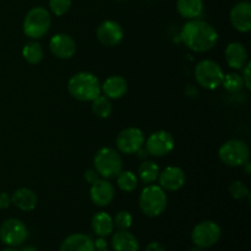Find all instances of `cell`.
<instances>
[{"label": "cell", "instance_id": "33", "mask_svg": "<svg viewBox=\"0 0 251 251\" xmlns=\"http://www.w3.org/2000/svg\"><path fill=\"white\" fill-rule=\"evenodd\" d=\"M85 179L87 183L93 184L95 181H97L98 179H100V174L96 172V169L93 168V169H87V171L85 172Z\"/></svg>", "mask_w": 251, "mask_h": 251}, {"label": "cell", "instance_id": "42", "mask_svg": "<svg viewBox=\"0 0 251 251\" xmlns=\"http://www.w3.org/2000/svg\"><path fill=\"white\" fill-rule=\"evenodd\" d=\"M243 1H249V0H243Z\"/></svg>", "mask_w": 251, "mask_h": 251}, {"label": "cell", "instance_id": "32", "mask_svg": "<svg viewBox=\"0 0 251 251\" xmlns=\"http://www.w3.org/2000/svg\"><path fill=\"white\" fill-rule=\"evenodd\" d=\"M250 69H251V63L248 61L245 64L244 68L242 69V78L243 82H244V86L248 88V90H251V78H250Z\"/></svg>", "mask_w": 251, "mask_h": 251}, {"label": "cell", "instance_id": "3", "mask_svg": "<svg viewBox=\"0 0 251 251\" xmlns=\"http://www.w3.org/2000/svg\"><path fill=\"white\" fill-rule=\"evenodd\" d=\"M168 205V198L159 185L149 184L142 189L139 198V206L141 212L147 217H158L166 211Z\"/></svg>", "mask_w": 251, "mask_h": 251}, {"label": "cell", "instance_id": "21", "mask_svg": "<svg viewBox=\"0 0 251 251\" xmlns=\"http://www.w3.org/2000/svg\"><path fill=\"white\" fill-rule=\"evenodd\" d=\"M112 248L114 251H140V243L132 233L118 230L112 237Z\"/></svg>", "mask_w": 251, "mask_h": 251}, {"label": "cell", "instance_id": "19", "mask_svg": "<svg viewBox=\"0 0 251 251\" xmlns=\"http://www.w3.org/2000/svg\"><path fill=\"white\" fill-rule=\"evenodd\" d=\"M95 240L90 235L75 233L63 240L59 251H95Z\"/></svg>", "mask_w": 251, "mask_h": 251}, {"label": "cell", "instance_id": "8", "mask_svg": "<svg viewBox=\"0 0 251 251\" xmlns=\"http://www.w3.org/2000/svg\"><path fill=\"white\" fill-rule=\"evenodd\" d=\"M222 235V229L213 221H203L196 225L191 232V240L195 247L208 249L218 243Z\"/></svg>", "mask_w": 251, "mask_h": 251}, {"label": "cell", "instance_id": "6", "mask_svg": "<svg viewBox=\"0 0 251 251\" xmlns=\"http://www.w3.org/2000/svg\"><path fill=\"white\" fill-rule=\"evenodd\" d=\"M218 158L228 167H242L250 158V149L242 140H229L218 150Z\"/></svg>", "mask_w": 251, "mask_h": 251}, {"label": "cell", "instance_id": "10", "mask_svg": "<svg viewBox=\"0 0 251 251\" xmlns=\"http://www.w3.org/2000/svg\"><path fill=\"white\" fill-rule=\"evenodd\" d=\"M176 146V141L171 132L158 130L152 132L149 139L145 140V150L150 156L163 157L171 153Z\"/></svg>", "mask_w": 251, "mask_h": 251}, {"label": "cell", "instance_id": "22", "mask_svg": "<svg viewBox=\"0 0 251 251\" xmlns=\"http://www.w3.org/2000/svg\"><path fill=\"white\" fill-rule=\"evenodd\" d=\"M92 229L98 237H108L114 230L113 217L107 212H97L92 218Z\"/></svg>", "mask_w": 251, "mask_h": 251}, {"label": "cell", "instance_id": "4", "mask_svg": "<svg viewBox=\"0 0 251 251\" xmlns=\"http://www.w3.org/2000/svg\"><path fill=\"white\" fill-rule=\"evenodd\" d=\"M51 26V17L48 10L43 6H36L28 10L24 19L22 29L31 39H39L46 36Z\"/></svg>", "mask_w": 251, "mask_h": 251}, {"label": "cell", "instance_id": "14", "mask_svg": "<svg viewBox=\"0 0 251 251\" xmlns=\"http://www.w3.org/2000/svg\"><path fill=\"white\" fill-rule=\"evenodd\" d=\"M115 190L114 186L107 179H98L93 184H91L90 189V198L91 201L98 207H105L110 205L114 200Z\"/></svg>", "mask_w": 251, "mask_h": 251}, {"label": "cell", "instance_id": "5", "mask_svg": "<svg viewBox=\"0 0 251 251\" xmlns=\"http://www.w3.org/2000/svg\"><path fill=\"white\" fill-rule=\"evenodd\" d=\"M95 169L103 179L115 178L123 171V161L119 152L112 147H102L96 153Z\"/></svg>", "mask_w": 251, "mask_h": 251}, {"label": "cell", "instance_id": "43", "mask_svg": "<svg viewBox=\"0 0 251 251\" xmlns=\"http://www.w3.org/2000/svg\"><path fill=\"white\" fill-rule=\"evenodd\" d=\"M120 1H124V0H120Z\"/></svg>", "mask_w": 251, "mask_h": 251}, {"label": "cell", "instance_id": "40", "mask_svg": "<svg viewBox=\"0 0 251 251\" xmlns=\"http://www.w3.org/2000/svg\"><path fill=\"white\" fill-rule=\"evenodd\" d=\"M189 251H203V249H200V248L195 247V248H191V249Z\"/></svg>", "mask_w": 251, "mask_h": 251}, {"label": "cell", "instance_id": "16", "mask_svg": "<svg viewBox=\"0 0 251 251\" xmlns=\"http://www.w3.org/2000/svg\"><path fill=\"white\" fill-rule=\"evenodd\" d=\"M229 21L238 32L247 33L251 29V4L249 1H240L232 7Z\"/></svg>", "mask_w": 251, "mask_h": 251}, {"label": "cell", "instance_id": "28", "mask_svg": "<svg viewBox=\"0 0 251 251\" xmlns=\"http://www.w3.org/2000/svg\"><path fill=\"white\" fill-rule=\"evenodd\" d=\"M222 86L230 93H237L239 91L243 90L244 87V82H243L242 75L237 73L228 74V75H225L222 81Z\"/></svg>", "mask_w": 251, "mask_h": 251}, {"label": "cell", "instance_id": "34", "mask_svg": "<svg viewBox=\"0 0 251 251\" xmlns=\"http://www.w3.org/2000/svg\"><path fill=\"white\" fill-rule=\"evenodd\" d=\"M11 203V196L7 193H0V210H5Z\"/></svg>", "mask_w": 251, "mask_h": 251}, {"label": "cell", "instance_id": "20", "mask_svg": "<svg viewBox=\"0 0 251 251\" xmlns=\"http://www.w3.org/2000/svg\"><path fill=\"white\" fill-rule=\"evenodd\" d=\"M11 203H14L19 210L28 212L33 211L38 203V198L36 193L28 188H20L14 191L11 195Z\"/></svg>", "mask_w": 251, "mask_h": 251}, {"label": "cell", "instance_id": "30", "mask_svg": "<svg viewBox=\"0 0 251 251\" xmlns=\"http://www.w3.org/2000/svg\"><path fill=\"white\" fill-rule=\"evenodd\" d=\"M50 11L55 16H64L71 7V0H49Z\"/></svg>", "mask_w": 251, "mask_h": 251}, {"label": "cell", "instance_id": "38", "mask_svg": "<svg viewBox=\"0 0 251 251\" xmlns=\"http://www.w3.org/2000/svg\"><path fill=\"white\" fill-rule=\"evenodd\" d=\"M21 251H38V250H37V248L32 247V245H26V247L22 248Z\"/></svg>", "mask_w": 251, "mask_h": 251}, {"label": "cell", "instance_id": "24", "mask_svg": "<svg viewBox=\"0 0 251 251\" xmlns=\"http://www.w3.org/2000/svg\"><path fill=\"white\" fill-rule=\"evenodd\" d=\"M22 56L27 63L36 65V64L41 63L42 59H43L44 50L38 42L31 41L25 44L24 48H22Z\"/></svg>", "mask_w": 251, "mask_h": 251}, {"label": "cell", "instance_id": "11", "mask_svg": "<svg viewBox=\"0 0 251 251\" xmlns=\"http://www.w3.org/2000/svg\"><path fill=\"white\" fill-rule=\"evenodd\" d=\"M115 145L122 153H137L145 145V135L139 127H126L118 134Z\"/></svg>", "mask_w": 251, "mask_h": 251}, {"label": "cell", "instance_id": "15", "mask_svg": "<svg viewBox=\"0 0 251 251\" xmlns=\"http://www.w3.org/2000/svg\"><path fill=\"white\" fill-rule=\"evenodd\" d=\"M159 186L164 191H178L185 185L186 176L181 168L176 166L166 167L158 176Z\"/></svg>", "mask_w": 251, "mask_h": 251}, {"label": "cell", "instance_id": "29", "mask_svg": "<svg viewBox=\"0 0 251 251\" xmlns=\"http://www.w3.org/2000/svg\"><path fill=\"white\" fill-rule=\"evenodd\" d=\"M113 221L114 226L119 230H127L132 226V216L129 211H119Z\"/></svg>", "mask_w": 251, "mask_h": 251}, {"label": "cell", "instance_id": "12", "mask_svg": "<svg viewBox=\"0 0 251 251\" xmlns=\"http://www.w3.org/2000/svg\"><path fill=\"white\" fill-rule=\"evenodd\" d=\"M96 36L100 43L104 47H114L118 46L124 38V29L117 21L105 20L98 26Z\"/></svg>", "mask_w": 251, "mask_h": 251}, {"label": "cell", "instance_id": "26", "mask_svg": "<svg viewBox=\"0 0 251 251\" xmlns=\"http://www.w3.org/2000/svg\"><path fill=\"white\" fill-rule=\"evenodd\" d=\"M92 112L100 119H107L110 117L113 112L112 102L104 95L98 96L96 100H92Z\"/></svg>", "mask_w": 251, "mask_h": 251}, {"label": "cell", "instance_id": "7", "mask_svg": "<svg viewBox=\"0 0 251 251\" xmlns=\"http://www.w3.org/2000/svg\"><path fill=\"white\" fill-rule=\"evenodd\" d=\"M194 74H195V78L199 85L206 90L218 88L222 85L223 77H225V73H223L220 64L210 60V59L201 60L196 65Z\"/></svg>", "mask_w": 251, "mask_h": 251}, {"label": "cell", "instance_id": "36", "mask_svg": "<svg viewBox=\"0 0 251 251\" xmlns=\"http://www.w3.org/2000/svg\"><path fill=\"white\" fill-rule=\"evenodd\" d=\"M107 242H105L104 238L98 237V239L95 240V249L96 250H102V249H107Z\"/></svg>", "mask_w": 251, "mask_h": 251}, {"label": "cell", "instance_id": "18", "mask_svg": "<svg viewBox=\"0 0 251 251\" xmlns=\"http://www.w3.org/2000/svg\"><path fill=\"white\" fill-rule=\"evenodd\" d=\"M100 91L109 100H119L127 92V82L123 76L113 75L100 83Z\"/></svg>", "mask_w": 251, "mask_h": 251}, {"label": "cell", "instance_id": "39", "mask_svg": "<svg viewBox=\"0 0 251 251\" xmlns=\"http://www.w3.org/2000/svg\"><path fill=\"white\" fill-rule=\"evenodd\" d=\"M1 251H19L17 249H15V248H6V249H4V250H1Z\"/></svg>", "mask_w": 251, "mask_h": 251}, {"label": "cell", "instance_id": "41", "mask_svg": "<svg viewBox=\"0 0 251 251\" xmlns=\"http://www.w3.org/2000/svg\"><path fill=\"white\" fill-rule=\"evenodd\" d=\"M97 251H109L108 249H102V250H97Z\"/></svg>", "mask_w": 251, "mask_h": 251}, {"label": "cell", "instance_id": "2", "mask_svg": "<svg viewBox=\"0 0 251 251\" xmlns=\"http://www.w3.org/2000/svg\"><path fill=\"white\" fill-rule=\"evenodd\" d=\"M68 91L71 97L80 102H92L102 95L98 77L87 71H81L71 76L68 82Z\"/></svg>", "mask_w": 251, "mask_h": 251}, {"label": "cell", "instance_id": "9", "mask_svg": "<svg viewBox=\"0 0 251 251\" xmlns=\"http://www.w3.org/2000/svg\"><path fill=\"white\" fill-rule=\"evenodd\" d=\"M28 237L26 225L17 218H9L0 226V240L10 248H16L24 244Z\"/></svg>", "mask_w": 251, "mask_h": 251}, {"label": "cell", "instance_id": "1", "mask_svg": "<svg viewBox=\"0 0 251 251\" xmlns=\"http://www.w3.org/2000/svg\"><path fill=\"white\" fill-rule=\"evenodd\" d=\"M183 43L190 50L205 53L215 48L218 42V33L215 27L200 19L189 20L180 32Z\"/></svg>", "mask_w": 251, "mask_h": 251}, {"label": "cell", "instance_id": "25", "mask_svg": "<svg viewBox=\"0 0 251 251\" xmlns=\"http://www.w3.org/2000/svg\"><path fill=\"white\" fill-rule=\"evenodd\" d=\"M159 172L158 164L152 161H145L139 167V178L142 183L152 184L158 179Z\"/></svg>", "mask_w": 251, "mask_h": 251}, {"label": "cell", "instance_id": "37", "mask_svg": "<svg viewBox=\"0 0 251 251\" xmlns=\"http://www.w3.org/2000/svg\"><path fill=\"white\" fill-rule=\"evenodd\" d=\"M243 166L245 167V173H247V176H250V174H251V163H250V161H248L247 163L243 164Z\"/></svg>", "mask_w": 251, "mask_h": 251}, {"label": "cell", "instance_id": "31", "mask_svg": "<svg viewBox=\"0 0 251 251\" xmlns=\"http://www.w3.org/2000/svg\"><path fill=\"white\" fill-rule=\"evenodd\" d=\"M229 194L237 200H243L245 198H249L250 193L249 189L245 186L244 183H242L240 180L233 181L229 185Z\"/></svg>", "mask_w": 251, "mask_h": 251}, {"label": "cell", "instance_id": "35", "mask_svg": "<svg viewBox=\"0 0 251 251\" xmlns=\"http://www.w3.org/2000/svg\"><path fill=\"white\" fill-rule=\"evenodd\" d=\"M146 251H166V248L159 242H152L146 247Z\"/></svg>", "mask_w": 251, "mask_h": 251}, {"label": "cell", "instance_id": "13", "mask_svg": "<svg viewBox=\"0 0 251 251\" xmlns=\"http://www.w3.org/2000/svg\"><path fill=\"white\" fill-rule=\"evenodd\" d=\"M49 49L59 59H71L76 53V42L70 34L56 33L49 41Z\"/></svg>", "mask_w": 251, "mask_h": 251}, {"label": "cell", "instance_id": "23", "mask_svg": "<svg viewBox=\"0 0 251 251\" xmlns=\"http://www.w3.org/2000/svg\"><path fill=\"white\" fill-rule=\"evenodd\" d=\"M176 10L184 19H199L203 11V0H176Z\"/></svg>", "mask_w": 251, "mask_h": 251}, {"label": "cell", "instance_id": "27", "mask_svg": "<svg viewBox=\"0 0 251 251\" xmlns=\"http://www.w3.org/2000/svg\"><path fill=\"white\" fill-rule=\"evenodd\" d=\"M115 178H117V185L119 186L120 190L125 193L134 191L139 184V178L130 171H120V173Z\"/></svg>", "mask_w": 251, "mask_h": 251}, {"label": "cell", "instance_id": "17", "mask_svg": "<svg viewBox=\"0 0 251 251\" xmlns=\"http://www.w3.org/2000/svg\"><path fill=\"white\" fill-rule=\"evenodd\" d=\"M226 61L228 66L234 70H242L248 63V51L244 44L240 42H232L227 46L225 51Z\"/></svg>", "mask_w": 251, "mask_h": 251}]
</instances>
